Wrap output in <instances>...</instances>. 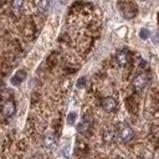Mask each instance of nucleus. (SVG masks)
Wrapping results in <instances>:
<instances>
[{"instance_id": "obj_1", "label": "nucleus", "mask_w": 159, "mask_h": 159, "mask_svg": "<svg viewBox=\"0 0 159 159\" xmlns=\"http://www.w3.org/2000/svg\"><path fill=\"white\" fill-rule=\"evenodd\" d=\"M117 134H118V137H119V139L122 140V142H130L133 138H134V132H133V129L128 125V124H120L119 127H118V132H117Z\"/></svg>"}, {"instance_id": "obj_2", "label": "nucleus", "mask_w": 159, "mask_h": 159, "mask_svg": "<svg viewBox=\"0 0 159 159\" xmlns=\"http://www.w3.org/2000/svg\"><path fill=\"white\" fill-rule=\"evenodd\" d=\"M148 83V76L145 73H138L133 80V86L137 91H142L145 88Z\"/></svg>"}, {"instance_id": "obj_3", "label": "nucleus", "mask_w": 159, "mask_h": 159, "mask_svg": "<svg viewBox=\"0 0 159 159\" xmlns=\"http://www.w3.org/2000/svg\"><path fill=\"white\" fill-rule=\"evenodd\" d=\"M137 11H138V9H137L135 4H133V2H127V4L123 6V9H122L123 16H124L125 19H132V17H134V16L137 15Z\"/></svg>"}, {"instance_id": "obj_4", "label": "nucleus", "mask_w": 159, "mask_h": 159, "mask_svg": "<svg viewBox=\"0 0 159 159\" xmlns=\"http://www.w3.org/2000/svg\"><path fill=\"white\" fill-rule=\"evenodd\" d=\"M102 107H103V109L106 112L112 113V112H114L117 109V101L113 97H106L102 101Z\"/></svg>"}, {"instance_id": "obj_5", "label": "nucleus", "mask_w": 159, "mask_h": 159, "mask_svg": "<svg viewBox=\"0 0 159 159\" xmlns=\"http://www.w3.org/2000/svg\"><path fill=\"white\" fill-rule=\"evenodd\" d=\"M2 114L5 117H12L15 111H16V107H15V103L14 101H6L4 104H2Z\"/></svg>"}, {"instance_id": "obj_6", "label": "nucleus", "mask_w": 159, "mask_h": 159, "mask_svg": "<svg viewBox=\"0 0 159 159\" xmlns=\"http://www.w3.org/2000/svg\"><path fill=\"white\" fill-rule=\"evenodd\" d=\"M25 77H26V72H25L24 70H19V71L11 77V83H12L14 86H19V84H21V83L24 82Z\"/></svg>"}, {"instance_id": "obj_7", "label": "nucleus", "mask_w": 159, "mask_h": 159, "mask_svg": "<svg viewBox=\"0 0 159 159\" xmlns=\"http://www.w3.org/2000/svg\"><path fill=\"white\" fill-rule=\"evenodd\" d=\"M43 144H45V147L48 148V149H51V148L55 147V144H56V138H55L53 133L50 132V133H47V134L45 135V138H43Z\"/></svg>"}, {"instance_id": "obj_8", "label": "nucleus", "mask_w": 159, "mask_h": 159, "mask_svg": "<svg viewBox=\"0 0 159 159\" xmlns=\"http://www.w3.org/2000/svg\"><path fill=\"white\" fill-rule=\"evenodd\" d=\"M116 60L119 66H125L128 63V53L125 51H118L116 55Z\"/></svg>"}, {"instance_id": "obj_9", "label": "nucleus", "mask_w": 159, "mask_h": 159, "mask_svg": "<svg viewBox=\"0 0 159 159\" xmlns=\"http://www.w3.org/2000/svg\"><path fill=\"white\" fill-rule=\"evenodd\" d=\"M88 129H89V122L86 120V119H83V120L77 125V130H78L80 133H86Z\"/></svg>"}, {"instance_id": "obj_10", "label": "nucleus", "mask_w": 159, "mask_h": 159, "mask_svg": "<svg viewBox=\"0 0 159 159\" xmlns=\"http://www.w3.org/2000/svg\"><path fill=\"white\" fill-rule=\"evenodd\" d=\"M24 5V0H11V6L15 11H19Z\"/></svg>"}, {"instance_id": "obj_11", "label": "nucleus", "mask_w": 159, "mask_h": 159, "mask_svg": "<svg viewBox=\"0 0 159 159\" xmlns=\"http://www.w3.org/2000/svg\"><path fill=\"white\" fill-rule=\"evenodd\" d=\"M76 119H77V113H76V112L68 113V116H67V123H68V124H75Z\"/></svg>"}, {"instance_id": "obj_12", "label": "nucleus", "mask_w": 159, "mask_h": 159, "mask_svg": "<svg viewBox=\"0 0 159 159\" xmlns=\"http://www.w3.org/2000/svg\"><path fill=\"white\" fill-rule=\"evenodd\" d=\"M103 138H104V140L108 142V143L112 142V140L114 139V132H113V130H107V132L104 133V137H103Z\"/></svg>"}, {"instance_id": "obj_13", "label": "nucleus", "mask_w": 159, "mask_h": 159, "mask_svg": "<svg viewBox=\"0 0 159 159\" xmlns=\"http://www.w3.org/2000/svg\"><path fill=\"white\" fill-rule=\"evenodd\" d=\"M37 6H39V9L41 11H46L48 9V0H40V2H39Z\"/></svg>"}, {"instance_id": "obj_14", "label": "nucleus", "mask_w": 159, "mask_h": 159, "mask_svg": "<svg viewBox=\"0 0 159 159\" xmlns=\"http://www.w3.org/2000/svg\"><path fill=\"white\" fill-rule=\"evenodd\" d=\"M139 36H140V39L145 40V39H148V37L150 36V32H149L148 29H140V31H139Z\"/></svg>"}, {"instance_id": "obj_15", "label": "nucleus", "mask_w": 159, "mask_h": 159, "mask_svg": "<svg viewBox=\"0 0 159 159\" xmlns=\"http://www.w3.org/2000/svg\"><path fill=\"white\" fill-rule=\"evenodd\" d=\"M84 84H86V77L78 78V81H77V87H78V88H82V87H84Z\"/></svg>"}]
</instances>
